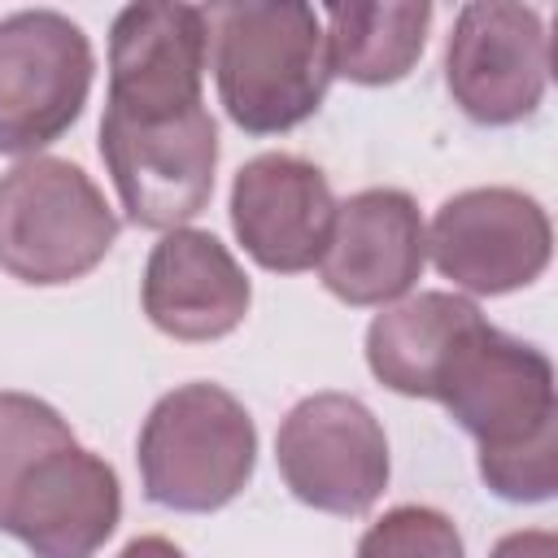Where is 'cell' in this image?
<instances>
[{
    "label": "cell",
    "mask_w": 558,
    "mask_h": 558,
    "mask_svg": "<svg viewBox=\"0 0 558 558\" xmlns=\"http://www.w3.org/2000/svg\"><path fill=\"white\" fill-rule=\"evenodd\" d=\"M118 214L83 166L26 157L0 174V270L17 283H74L105 262Z\"/></svg>",
    "instance_id": "5b68a950"
},
{
    "label": "cell",
    "mask_w": 558,
    "mask_h": 558,
    "mask_svg": "<svg viewBox=\"0 0 558 558\" xmlns=\"http://www.w3.org/2000/svg\"><path fill=\"white\" fill-rule=\"evenodd\" d=\"M113 466L31 392H0V532L35 558H92L118 527Z\"/></svg>",
    "instance_id": "7a4b0ae2"
},
{
    "label": "cell",
    "mask_w": 558,
    "mask_h": 558,
    "mask_svg": "<svg viewBox=\"0 0 558 558\" xmlns=\"http://www.w3.org/2000/svg\"><path fill=\"white\" fill-rule=\"evenodd\" d=\"M480 440V475L506 501H545L558 488V405L549 357L475 323L453 349L436 397Z\"/></svg>",
    "instance_id": "6da1fadb"
},
{
    "label": "cell",
    "mask_w": 558,
    "mask_h": 558,
    "mask_svg": "<svg viewBox=\"0 0 558 558\" xmlns=\"http://www.w3.org/2000/svg\"><path fill=\"white\" fill-rule=\"evenodd\" d=\"M209 65L205 9L196 4H126L109 31L105 113L122 122H174L196 109Z\"/></svg>",
    "instance_id": "30bf717a"
},
{
    "label": "cell",
    "mask_w": 558,
    "mask_h": 558,
    "mask_svg": "<svg viewBox=\"0 0 558 558\" xmlns=\"http://www.w3.org/2000/svg\"><path fill=\"white\" fill-rule=\"evenodd\" d=\"M253 288L227 244L209 231H166L144 266V314L174 340H218L248 314Z\"/></svg>",
    "instance_id": "5bb4252c"
},
{
    "label": "cell",
    "mask_w": 558,
    "mask_h": 558,
    "mask_svg": "<svg viewBox=\"0 0 558 558\" xmlns=\"http://www.w3.org/2000/svg\"><path fill=\"white\" fill-rule=\"evenodd\" d=\"M92 44L57 9L0 17V153L35 157L61 140L92 92Z\"/></svg>",
    "instance_id": "8992f818"
},
{
    "label": "cell",
    "mask_w": 558,
    "mask_h": 558,
    "mask_svg": "<svg viewBox=\"0 0 558 558\" xmlns=\"http://www.w3.org/2000/svg\"><path fill=\"white\" fill-rule=\"evenodd\" d=\"M144 497L166 510L209 514L244 493L257 462V427L222 384H179L140 427Z\"/></svg>",
    "instance_id": "277c9868"
},
{
    "label": "cell",
    "mask_w": 558,
    "mask_h": 558,
    "mask_svg": "<svg viewBox=\"0 0 558 558\" xmlns=\"http://www.w3.org/2000/svg\"><path fill=\"white\" fill-rule=\"evenodd\" d=\"M488 558H558V541L545 527H527V532L501 536Z\"/></svg>",
    "instance_id": "ac0fdd59"
},
{
    "label": "cell",
    "mask_w": 558,
    "mask_h": 558,
    "mask_svg": "<svg viewBox=\"0 0 558 558\" xmlns=\"http://www.w3.org/2000/svg\"><path fill=\"white\" fill-rule=\"evenodd\" d=\"M336 222L327 174L292 153H262L240 166L231 183V227L244 253L279 275L323 262Z\"/></svg>",
    "instance_id": "7c38bea8"
},
{
    "label": "cell",
    "mask_w": 558,
    "mask_h": 558,
    "mask_svg": "<svg viewBox=\"0 0 558 558\" xmlns=\"http://www.w3.org/2000/svg\"><path fill=\"white\" fill-rule=\"evenodd\" d=\"M357 558H462V536L432 506H397L362 532Z\"/></svg>",
    "instance_id": "e0dca14e"
},
{
    "label": "cell",
    "mask_w": 558,
    "mask_h": 558,
    "mask_svg": "<svg viewBox=\"0 0 558 558\" xmlns=\"http://www.w3.org/2000/svg\"><path fill=\"white\" fill-rule=\"evenodd\" d=\"M275 462L296 501L327 514H366L388 484L379 418L349 392H314L288 410Z\"/></svg>",
    "instance_id": "52a82bcc"
},
{
    "label": "cell",
    "mask_w": 558,
    "mask_h": 558,
    "mask_svg": "<svg viewBox=\"0 0 558 558\" xmlns=\"http://www.w3.org/2000/svg\"><path fill=\"white\" fill-rule=\"evenodd\" d=\"M100 157L135 227L179 231L209 205L218 170V126L209 109L174 122H122L105 113Z\"/></svg>",
    "instance_id": "9c48e42d"
},
{
    "label": "cell",
    "mask_w": 558,
    "mask_h": 558,
    "mask_svg": "<svg viewBox=\"0 0 558 558\" xmlns=\"http://www.w3.org/2000/svg\"><path fill=\"white\" fill-rule=\"evenodd\" d=\"M549 218L519 187H466L449 196L427 231L432 262L445 279L475 296L527 288L549 266Z\"/></svg>",
    "instance_id": "8fae6325"
},
{
    "label": "cell",
    "mask_w": 558,
    "mask_h": 558,
    "mask_svg": "<svg viewBox=\"0 0 558 558\" xmlns=\"http://www.w3.org/2000/svg\"><path fill=\"white\" fill-rule=\"evenodd\" d=\"M118 558H187V554L166 536H135Z\"/></svg>",
    "instance_id": "d6986e66"
},
{
    "label": "cell",
    "mask_w": 558,
    "mask_h": 558,
    "mask_svg": "<svg viewBox=\"0 0 558 558\" xmlns=\"http://www.w3.org/2000/svg\"><path fill=\"white\" fill-rule=\"evenodd\" d=\"M423 262L427 231L414 196L401 187H366L336 205L318 275L344 305H388L414 288Z\"/></svg>",
    "instance_id": "4fadbf2b"
},
{
    "label": "cell",
    "mask_w": 558,
    "mask_h": 558,
    "mask_svg": "<svg viewBox=\"0 0 558 558\" xmlns=\"http://www.w3.org/2000/svg\"><path fill=\"white\" fill-rule=\"evenodd\" d=\"M205 31L218 100L240 131L279 135L323 105L331 57L310 4H209Z\"/></svg>",
    "instance_id": "3957f363"
},
{
    "label": "cell",
    "mask_w": 558,
    "mask_h": 558,
    "mask_svg": "<svg viewBox=\"0 0 558 558\" xmlns=\"http://www.w3.org/2000/svg\"><path fill=\"white\" fill-rule=\"evenodd\" d=\"M432 26L427 0L405 4H331L327 9V57L331 74L362 87L397 83L423 57Z\"/></svg>",
    "instance_id": "2e32d148"
},
{
    "label": "cell",
    "mask_w": 558,
    "mask_h": 558,
    "mask_svg": "<svg viewBox=\"0 0 558 558\" xmlns=\"http://www.w3.org/2000/svg\"><path fill=\"white\" fill-rule=\"evenodd\" d=\"M453 105L480 126H510L536 113L549 83V35L532 4L475 0L445 44Z\"/></svg>",
    "instance_id": "ba28073f"
},
{
    "label": "cell",
    "mask_w": 558,
    "mask_h": 558,
    "mask_svg": "<svg viewBox=\"0 0 558 558\" xmlns=\"http://www.w3.org/2000/svg\"><path fill=\"white\" fill-rule=\"evenodd\" d=\"M484 323L480 305L453 292H418L388 305L366 327L371 375L401 397H436V384L462 344V336Z\"/></svg>",
    "instance_id": "9a60e30c"
}]
</instances>
